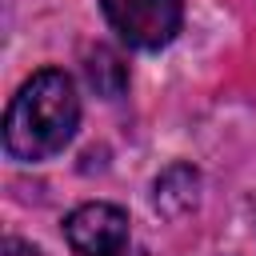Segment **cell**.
<instances>
[{"instance_id": "1", "label": "cell", "mask_w": 256, "mask_h": 256, "mask_svg": "<svg viewBox=\"0 0 256 256\" xmlns=\"http://www.w3.org/2000/svg\"><path fill=\"white\" fill-rule=\"evenodd\" d=\"M76 128H80V96L72 76L60 68H40L16 88L4 112V152L20 164H40L64 152Z\"/></svg>"}, {"instance_id": "2", "label": "cell", "mask_w": 256, "mask_h": 256, "mask_svg": "<svg viewBox=\"0 0 256 256\" xmlns=\"http://www.w3.org/2000/svg\"><path fill=\"white\" fill-rule=\"evenodd\" d=\"M100 12L108 28L140 52H156L176 40L184 24V4L180 0H100Z\"/></svg>"}, {"instance_id": "3", "label": "cell", "mask_w": 256, "mask_h": 256, "mask_svg": "<svg viewBox=\"0 0 256 256\" xmlns=\"http://www.w3.org/2000/svg\"><path fill=\"white\" fill-rule=\"evenodd\" d=\"M64 240L76 256H124L132 240V220L120 204H80L64 220Z\"/></svg>"}, {"instance_id": "4", "label": "cell", "mask_w": 256, "mask_h": 256, "mask_svg": "<svg viewBox=\"0 0 256 256\" xmlns=\"http://www.w3.org/2000/svg\"><path fill=\"white\" fill-rule=\"evenodd\" d=\"M196 200H200V172L192 164H172L152 184V204L164 216H184L196 208Z\"/></svg>"}, {"instance_id": "5", "label": "cell", "mask_w": 256, "mask_h": 256, "mask_svg": "<svg viewBox=\"0 0 256 256\" xmlns=\"http://www.w3.org/2000/svg\"><path fill=\"white\" fill-rule=\"evenodd\" d=\"M84 72H88L92 88H96V92H104L108 100H112V96H120V88L128 84V72H124V64H120V56H116V52H108V48H96V52L88 56Z\"/></svg>"}, {"instance_id": "6", "label": "cell", "mask_w": 256, "mask_h": 256, "mask_svg": "<svg viewBox=\"0 0 256 256\" xmlns=\"http://www.w3.org/2000/svg\"><path fill=\"white\" fill-rule=\"evenodd\" d=\"M4 256H40V248H32L28 240H16V236H8V240H4Z\"/></svg>"}]
</instances>
